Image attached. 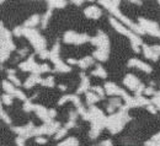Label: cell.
I'll return each mask as SVG.
<instances>
[{
	"instance_id": "15",
	"label": "cell",
	"mask_w": 160,
	"mask_h": 146,
	"mask_svg": "<svg viewBox=\"0 0 160 146\" xmlns=\"http://www.w3.org/2000/svg\"><path fill=\"white\" fill-rule=\"evenodd\" d=\"M143 53H144V57H147L148 59H152L154 62H157L159 59V54L153 49V47H149V45H143Z\"/></svg>"
},
{
	"instance_id": "23",
	"label": "cell",
	"mask_w": 160,
	"mask_h": 146,
	"mask_svg": "<svg viewBox=\"0 0 160 146\" xmlns=\"http://www.w3.org/2000/svg\"><path fill=\"white\" fill-rule=\"evenodd\" d=\"M92 63H94V58L92 57H84L82 59L79 60L78 65H79L81 69H88Z\"/></svg>"
},
{
	"instance_id": "8",
	"label": "cell",
	"mask_w": 160,
	"mask_h": 146,
	"mask_svg": "<svg viewBox=\"0 0 160 146\" xmlns=\"http://www.w3.org/2000/svg\"><path fill=\"white\" fill-rule=\"evenodd\" d=\"M63 41L65 43H69V44H82L85 42L91 41V38L88 36V35H80V33H77L74 31H68L65 32L64 37H63Z\"/></svg>"
},
{
	"instance_id": "37",
	"label": "cell",
	"mask_w": 160,
	"mask_h": 146,
	"mask_svg": "<svg viewBox=\"0 0 160 146\" xmlns=\"http://www.w3.org/2000/svg\"><path fill=\"white\" fill-rule=\"evenodd\" d=\"M1 119L5 122V123H8V124H11V119L9 118V115L5 113V111H4V108L1 107Z\"/></svg>"
},
{
	"instance_id": "45",
	"label": "cell",
	"mask_w": 160,
	"mask_h": 146,
	"mask_svg": "<svg viewBox=\"0 0 160 146\" xmlns=\"http://www.w3.org/2000/svg\"><path fill=\"white\" fill-rule=\"evenodd\" d=\"M19 54H20L21 57H25V55L27 54V49H22V50H20V52H19Z\"/></svg>"
},
{
	"instance_id": "11",
	"label": "cell",
	"mask_w": 160,
	"mask_h": 146,
	"mask_svg": "<svg viewBox=\"0 0 160 146\" xmlns=\"http://www.w3.org/2000/svg\"><path fill=\"white\" fill-rule=\"evenodd\" d=\"M129 68H138L140 70H143L144 73H147V74H150L152 71H153V69H152V66L150 65H148V64H145L144 62H142L139 59H137V58H132L128 64H127Z\"/></svg>"
},
{
	"instance_id": "2",
	"label": "cell",
	"mask_w": 160,
	"mask_h": 146,
	"mask_svg": "<svg viewBox=\"0 0 160 146\" xmlns=\"http://www.w3.org/2000/svg\"><path fill=\"white\" fill-rule=\"evenodd\" d=\"M128 107H121L120 112L111 114L110 117H107L106 120V128L112 133V134H117L123 129L124 124L131 119L128 113Z\"/></svg>"
},
{
	"instance_id": "35",
	"label": "cell",
	"mask_w": 160,
	"mask_h": 146,
	"mask_svg": "<svg viewBox=\"0 0 160 146\" xmlns=\"http://www.w3.org/2000/svg\"><path fill=\"white\" fill-rule=\"evenodd\" d=\"M35 109V104L31 103V101H26L25 102V104H23V111L25 112H31V111H33Z\"/></svg>"
},
{
	"instance_id": "43",
	"label": "cell",
	"mask_w": 160,
	"mask_h": 146,
	"mask_svg": "<svg viewBox=\"0 0 160 146\" xmlns=\"http://www.w3.org/2000/svg\"><path fill=\"white\" fill-rule=\"evenodd\" d=\"M101 146H112V143H111V140H106V141L101 143Z\"/></svg>"
},
{
	"instance_id": "1",
	"label": "cell",
	"mask_w": 160,
	"mask_h": 146,
	"mask_svg": "<svg viewBox=\"0 0 160 146\" xmlns=\"http://www.w3.org/2000/svg\"><path fill=\"white\" fill-rule=\"evenodd\" d=\"M100 4L102 6H105L116 19H118V20L124 25V26H127V27H129L132 31H134L136 33H139V35H143L144 32H143V30L139 27V25L138 23H134V22H132V21L129 20L127 16H124L122 12L120 11V1H100Z\"/></svg>"
},
{
	"instance_id": "30",
	"label": "cell",
	"mask_w": 160,
	"mask_h": 146,
	"mask_svg": "<svg viewBox=\"0 0 160 146\" xmlns=\"http://www.w3.org/2000/svg\"><path fill=\"white\" fill-rule=\"evenodd\" d=\"M12 95H9V93H5V95H2V97H1V100H2V103L6 104V106H10V104L12 103Z\"/></svg>"
},
{
	"instance_id": "4",
	"label": "cell",
	"mask_w": 160,
	"mask_h": 146,
	"mask_svg": "<svg viewBox=\"0 0 160 146\" xmlns=\"http://www.w3.org/2000/svg\"><path fill=\"white\" fill-rule=\"evenodd\" d=\"M23 36H26V38L30 41V43L33 45V48L36 49L37 53H41L42 50L46 49V40L40 35V32L35 28H26L23 27Z\"/></svg>"
},
{
	"instance_id": "3",
	"label": "cell",
	"mask_w": 160,
	"mask_h": 146,
	"mask_svg": "<svg viewBox=\"0 0 160 146\" xmlns=\"http://www.w3.org/2000/svg\"><path fill=\"white\" fill-rule=\"evenodd\" d=\"M110 23L112 25V27H113L117 32H120L121 35H124L126 37H128L129 41H131L132 49H133L136 53H139V48H138V45L142 44V38H140L139 36L136 35V33H133V32H131V31H128V30L126 28V26H124L123 23L118 22L115 17H110Z\"/></svg>"
},
{
	"instance_id": "27",
	"label": "cell",
	"mask_w": 160,
	"mask_h": 146,
	"mask_svg": "<svg viewBox=\"0 0 160 146\" xmlns=\"http://www.w3.org/2000/svg\"><path fill=\"white\" fill-rule=\"evenodd\" d=\"M145 146H160V133L154 135L149 141H147Z\"/></svg>"
},
{
	"instance_id": "5",
	"label": "cell",
	"mask_w": 160,
	"mask_h": 146,
	"mask_svg": "<svg viewBox=\"0 0 160 146\" xmlns=\"http://www.w3.org/2000/svg\"><path fill=\"white\" fill-rule=\"evenodd\" d=\"M19 66H20V69L22 71H30V73L36 74V75H41V74H43L46 71H51V68L47 64L40 65V64H37L35 62L33 55H30L28 59L26 62H22Z\"/></svg>"
},
{
	"instance_id": "47",
	"label": "cell",
	"mask_w": 160,
	"mask_h": 146,
	"mask_svg": "<svg viewBox=\"0 0 160 146\" xmlns=\"http://www.w3.org/2000/svg\"><path fill=\"white\" fill-rule=\"evenodd\" d=\"M153 49H154V50H155V52L160 55V45H155V47H153Z\"/></svg>"
},
{
	"instance_id": "17",
	"label": "cell",
	"mask_w": 160,
	"mask_h": 146,
	"mask_svg": "<svg viewBox=\"0 0 160 146\" xmlns=\"http://www.w3.org/2000/svg\"><path fill=\"white\" fill-rule=\"evenodd\" d=\"M80 79H81V82H80V86L79 88H78V91H77V93L79 95V93H86V90L90 87V80H89V78L85 75V74H80Z\"/></svg>"
},
{
	"instance_id": "22",
	"label": "cell",
	"mask_w": 160,
	"mask_h": 146,
	"mask_svg": "<svg viewBox=\"0 0 160 146\" xmlns=\"http://www.w3.org/2000/svg\"><path fill=\"white\" fill-rule=\"evenodd\" d=\"M118 107H122V104H121V101L117 98V97H115V98H111L110 100V102H108V106H107V111L110 112V113H112L113 112V109L115 108H118Z\"/></svg>"
},
{
	"instance_id": "10",
	"label": "cell",
	"mask_w": 160,
	"mask_h": 146,
	"mask_svg": "<svg viewBox=\"0 0 160 146\" xmlns=\"http://www.w3.org/2000/svg\"><path fill=\"white\" fill-rule=\"evenodd\" d=\"M35 125L33 123H28L27 125H23V126H12L11 129L19 135L21 138H25V139H27V138H30V136H32L33 135V130H35Z\"/></svg>"
},
{
	"instance_id": "33",
	"label": "cell",
	"mask_w": 160,
	"mask_h": 146,
	"mask_svg": "<svg viewBox=\"0 0 160 146\" xmlns=\"http://www.w3.org/2000/svg\"><path fill=\"white\" fill-rule=\"evenodd\" d=\"M67 133H68V129H67L65 126H64V128H60L59 130L57 131V134L54 135L56 140H59V139H62V138H63V136H64V135H65Z\"/></svg>"
},
{
	"instance_id": "18",
	"label": "cell",
	"mask_w": 160,
	"mask_h": 146,
	"mask_svg": "<svg viewBox=\"0 0 160 146\" xmlns=\"http://www.w3.org/2000/svg\"><path fill=\"white\" fill-rule=\"evenodd\" d=\"M85 100H86V104H89V106L91 107L92 104L99 102L101 100V97L99 95H96L95 92H86V93H85Z\"/></svg>"
},
{
	"instance_id": "12",
	"label": "cell",
	"mask_w": 160,
	"mask_h": 146,
	"mask_svg": "<svg viewBox=\"0 0 160 146\" xmlns=\"http://www.w3.org/2000/svg\"><path fill=\"white\" fill-rule=\"evenodd\" d=\"M36 114L38 115V118L42 119L44 123H51L52 122V118L49 117V109H47L46 107L41 106V104H35V109Z\"/></svg>"
},
{
	"instance_id": "39",
	"label": "cell",
	"mask_w": 160,
	"mask_h": 146,
	"mask_svg": "<svg viewBox=\"0 0 160 146\" xmlns=\"http://www.w3.org/2000/svg\"><path fill=\"white\" fill-rule=\"evenodd\" d=\"M154 93H155V92H154V88H153L152 86H149V87H147V88L144 90V95H145V96H152V95L154 96Z\"/></svg>"
},
{
	"instance_id": "48",
	"label": "cell",
	"mask_w": 160,
	"mask_h": 146,
	"mask_svg": "<svg viewBox=\"0 0 160 146\" xmlns=\"http://www.w3.org/2000/svg\"><path fill=\"white\" fill-rule=\"evenodd\" d=\"M59 88L62 91H64V90H67V86H64V85H59Z\"/></svg>"
},
{
	"instance_id": "16",
	"label": "cell",
	"mask_w": 160,
	"mask_h": 146,
	"mask_svg": "<svg viewBox=\"0 0 160 146\" xmlns=\"http://www.w3.org/2000/svg\"><path fill=\"white\" fill-rule=\"evenodd\" d=\"M42 81H43V79L41 78V75L32 74L31 76H28V78H27V80L25 81L23 86H25L26 88H31V87H33L36 83H42Z\"/></svg>"
},
{
	"instance_id": "6",
	"label": "cell",
	"mask_w": 160,
	"mask_h": 146,
	"mask_svg": "<svg viewBox=\"0 0 160 146\" xmlns=\"http://www.w3.org/2000/svg\"><path fill=\"white\" fill-rule=\"evenodd\" d=\"M138 25L143 30L144 33H148V35L154 36V37H160V27L157 22L148 20V19L139 17L138 19Z\"/></svg>"
},
{
	"instance_id": "24",
	"label": "cell",
	"mask_w": 160,
	"mask_h": 146,
	"mask_svg": "<svg viewBox=\"0 0 160 146\" xmlns=\"http://www.w3.org/2000/svg\"><path fill=\"white\" fill-rule=\"evenodd\" d=\"M2 88L5 90V92L6 93H9V95H14L15 93V91L18 90L16 88V86L14 85V83L9 82V81H2Z\"/></svg>"
},
{
	"instance_id": "34",
	"label": "cell",
	"mask_w": 160,
	"mask_h": 146,
	"mask_svg": "<svg viewBox=\"0 0 160 146\" xmlns=\"http://www.w3.org/2000/svg\"><path fill=\"white\" fill-rule=\"evenodd\" d=\"M92 91H94L96 95H99L101 98L105 96V88H102L101 86H92Z\"/></svg>"
},
{
	"instance_id": "9",
	"label": "cell",
	"mask_w": 160,
	"mask_h": 146,
	"mask_svg": "<svg viewBox=\"0 0 160 146\" xmlns=\"http://www.w3.org/2000/svg\"><path fill=\"white\" fill-rule=\"evenodd\" d=\"M91 43L98 47L96 49L105 50V52H110V41H108V37L101 30L98 31V35L95 37L91 38Z\"/></svg>"
},
{
	"instance_id": "41",
	"label": "cell",
	"mask_w": 160,
	"mask_h": 146,
	"mask_svg": "<svg viewBox=\"0 0 160 146\" xmlns=\"http://www.w3.org/2000/svg\"><path fill=\"white\" fill-rule=\"evenodd\" d=\"M36 143H37V144H46V143H47V139H46V138L37 136V138H36Z\"/></svg>"
},
{
	"instance_id": "26",
	"label": "cell",
	"mask_w": 160,
	"mask_h": 146,
	"mask_svg": "<svg viewBox=\"0 0 160 146\" xmlns=\"http://www.w3.org/2000/svg\"><path fill=\"white\" fill-rule=\"evenodd\" d=\"M94 76H100L102 79H105V78H107V73L105 71V69L101 66L100 64H98L96 65V68H95V70L91 73Z\"/></svg>"
},
{
	"instance_id": "13",
	"label": "cell",
	"mask_w": 160,
	"mask_h": 146,
	"mask_svg": "<svg viewBox=\"0 0 160 146\" xmlns=\"http://www.w3.org/2000/svg\"><path fill=\"white\" fill-rule=\"evenodd\" d=\"M84 14L89 19H99L101 16V14H102V11H101L100 7H98V6H88L84 10Z\"/></svg>"
},
{
	"instance_id": "25",
	"label": "cell",
	"mask_w": 160,
	"mask_h": 146,
	"mask_svg": "<svg viewBox=\"0 0 160 146\" xmlns=\"http://www.w3.org/2000/svg\"><path fill=\"white\" fill-rule=\"evenodd\" d=\"M57 146H79V143H78V140L75 138L70 136V138H67L64 141L59 143Z\"/></svg>"
},
{
	"instance_id": "28",
	"label": "cell",
	"mask_w": 160,
	"mask_h": 146,
	"mask_svg": "<svg viewBox=\"0 0 160 146\" xmlns=\"http://www.w3.org/2000/svg\"><path fill=\"white\" fill-rule=\"evenodd\" d=\"M47 4L49 5V10H52L54 7H64L67 5V1H48Z\"/></svg>"
},
{
	"instance_id": "49",
	"label": "cell",
	"mask_w": 160,
	"mask_h": 146,
	"mask_svg": "<svg viewBox=\"0 0 160 146\" xmlns=\"http://www.w3.org/2000/svg\"><path fill=\"white\" fill-rule=\"evenodd\" d=\"M73 4H74V5H81L82 1H73Z\"/></svg>"
},
{
	"instance_id": "14",
	"label": "cell",
	"mask_w": 160,
	"mask_h": 146,
	"mask_svg": "<svg viewBox=\"0 0 160 146\" xmlns=\"http://www.w3.org/2000/svg\"><path fill=\"white\" fill-rule=\"evenodd\" d=\"M68 101L73 102V103L77 106V108H79V107L82 106L79 100V96H77V95H65V96H62V98L58 101V104L62 106V104L65 103V102H68Z\"/></svg>"
},
{
	"instance_id": "44",
	"label": "cell",
	"mask_w": 160,
	"mask_h": 146,
	"mask_svg": "<svg viewBox=\"0 0 160 146\" xmlns=\"http://www.w3.org/2000/svg\"><path fill=\"white\" fill-rule=\"evenodd\" d=\"M56 114H57V112H56L54 109H49V117H51L52 119L56 117Z\"/></svg>"
},
{
	"instance_id": "31",
	"label": "cell",
	"mask_w": 160,
	"mask_h": 146,
	"mask_svg": "<svg viewBox=\"0 0 160 146\" xmlns=\"http://www.w3.org/2000/svg\"><path fill=\"white\" fill-rule=\"evenodd\" d=\"M41 85H43V86H48V87L54 86V78H53V76H48V78L43 79V81H42Z\"/></svg>"
},
{
	"instance_id": "7",
	"label": "cell",
	"mask_w": 160,
	"mask_h": 146,
	"mask_svg": "<svg viewBox=\"0 0 160 146\" xmlns=\"http://www.w3.org/2000/svg\"><path fill=\"white\" fill-rule=\"evenodd\" d=\"M123 83H124L129 90L134 91V92H136V96H142V93H144V90H145L144 85L140 82L134 75H132V74H128V75L124 76Z\"/></svg>"
},
{
	"instance_id": "36",
	"label": "cell",
	"mask_w": 160,
	"mask_h": 146,
	"mask_svg": "<svg viewBox=\"0 0 160 146\" xmlns=\"http://www.w3.org/2000/svg\"><path fill=\"white\" fill-rule=\"evenodd\" d=\"M8 78H9V80L11 81V83H14V85H15L16 87H19V86H21L20 80H19V79H18V78H16V76H15L14 74H12V75H9Z\"/></svg>"
},
{
	"instance_id": "19",
	"label": "cell",
	"mask_w": 160,
	"mask_h": 146,
	"mask_svg": "<svg viewBox=\"0 0 160 146\" xmlns=\"http://www.w3.org/2000/svg\"><path fill=\"white\" fill-rule=\"evenodd\" d=\"M54 70L58 73H68L72 70V68L69 65H67L64 62H62V59H60L57 63H54Z\"/></svg>"
},
{
	"instance_id": "38",
	"label": "cell",
	"mask_w": 160,
	"mask_h": 146,
	"mask_svg": "<svg viewBox=\"0 0 160 146\" xmlns=\"http://www.w3.org/2000/svg\"><path fill=\"white\" fill-rule=\"evenodd\" d=\"M38 54H40V57L42 58V59H47V58H49V57H51V52H48L47 49L42 50V52L38 53Z\"/></svg>"
},
{
	"instance_id": "46",
	"label": "cell",
	"mask_w": 160,
	"mask_h": 146,
	"mask_svg": "<svg viewBox=\"0 0 160 146\" xmlns=\"http://www.w3.org/2000/svg\"><path fill=\"white\" fill-rule=\"evenodd\" d=\"M68 63H69V64H78L79 60H77V59H72V58H70V59H68Z\"/></svg>"
},
{
	"instance_id": "40",
	"label": "cell",
	"mask_w": 160,
	"mask_h": 146,
	"mask_svg": "<svg viewBox=\"0 0 160 146\" xmlns=\"http://www.w3.org/2000/svg\"><path fill=\"white\" fill-rule=\"evenodd\" d=\"M25 138H21V136H18L16 138V144H18V146H25Z\"/></svg>"
},
{
	"instance_id": "32",
	"label": "cell",
	"mask_w": 160,
	"mask_h": 146,
	"mask_svg": "<svg viewBox=\"0 0 160 146\" xmlns=\"http://www.w3.org/2000/svg\"><path fill=\"white\" fill-rule=\"evenodd\" d=\"M152 103L154 104V106H157L160 111V91L154 93V96H153V98H152Z\"/></svg>"
},
{
	"instance_id": "20",
	"label": "cell",
	"mask_w": 160,
	"mask_h": 146,
	"mask_svg": "<svg viewBox=\"0 0 160 146\" xmlns=\"http://www.w3.org/2000/svg\"><path fill=\"white\" fill-rule=\"evenodd\" d=\"M38 23H40V16L38 15H33V16H31L27 21H25L23 27H26V28H33Z\"/></svg>"
},
{
	"instance_id": "21",
	"label": "cell",
	"mask_w": 160,
	"mask_h": 146,
	"mask_svg": "<svg viewBox=\"0 0 160 146\" xmlns=\"http://www.w3.org/2000/svg\"><path fill=\"white\" fill-rule=\"evenodd\" d=\"M94 58L100 60V62H105L108 59V52H105V50H100V49H96L94 52Z\"/></svg>"
},
{
	"instance_id": "42",
	"label": "cell",
	"mask_w": 160,
	"mask_h": 146,
	"mask_svg": "<svg viewBox=\"0 0 160 146\" xmlns=\"http://www.w3.org/2000/svg\"><path fill=\"white\" fill-rule=\"evenodd\" d=\"M147 109H148V111H149L150 113H153V114H155V113H157V109H155V107H154L153 104L148 106V107H147Z\"/></svg>"
},
{
	"instance_id": "29",
	"label": "cell",
	"mask_w": 160,
	"mask_h": 146,
	"mask_svg": "<svg viewBox=\"0 0 160 146\" xmlns=\"http://www.w3.org/2000/svg\"><path fill=\"white\" fill-rule=\"evenodd\" d=\"M52 16V10H49L48 9V11L43 15V19H42V28H46V26H47V23H48V20H49V17Z\"/></svg>"
}]
</instances>
